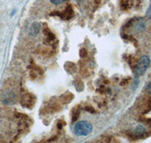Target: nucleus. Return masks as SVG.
Wrapping results in <instances>:
<instances>
[{
	"label": "nucleus",
	"instance_id": "nucleus-1",
	"mask_svg": "<svg viewBox=\"0 0 151 143\" xmlns=\"http://www.w3.org/2000/svg\"><path fill=\"white\" fill-rule=\"evenodd\" d=\"M74 133L78 136H87L92 131V125L86 121H79L74 126Z\"/></svg>",
	"mask_w": 151,
	"mask_h": 143
},
{
	"label": "nucleus",
	"instance_id": "nucleus-2",
	"mask_svg": "<svg viewBox=\"0 0 151 143\" xmlns=\"http://www.w3.org/2000/svg\"><path fill=\"white\" fill-rule=\"evenodd\" d=\"M150 64V60L147 56H142L139 59L136 66V73L138 75H142L145 73Z\"/></svg>",
	"mask_w": 151,
	"mask_h": 143
},
{
	"label": "nucleus",
	"instance_id": "nucleus-3",
	"mask_svg": "<svg viewBox=\"0 0 151 143\" xmlns=\"http://www.w3.org/2000/svg\"><path fill=\"white\" fill-rule=\"evenodd\" d=\"M58 15L61 17L62 19H64V20H70L74 16V12L72 7L68 6L64 11L60 13V14H58Z\"/></svg>",
	"mask_w": 151,
	"mask_h": 143
},
{
	"label": "nucleus",
	"instance_id": "nucleus-4",
	"mask_svg": "<svg viewBox=\"0 0 151 143\" xmlns=\"http://www.w3.org/2000/svg\"><path fill=\"white\" fill-rule=\"evenodd\" d=\"M21 104L27 108L32 107V106H33V97L29 94H26L23 97V101H21Z\"/></svg>",
	"mask_w": 151,
	"mask_h": 143
},
{
	"label": "nucleus",
	"instance_id": "nucleus-5",
	"mask_svg": "<svg viewBox=\"0 0 151 143\" xmlns=\"http://www.w3.org/2000/svg\"><path fill=\"white\" fill-rule=\"evenodd\" d=\"M146 133V128L143 125H138L135 127L134 130V135L137 138H141L144 136V135Z\"/></svg>",
	"mask_w": 151,
	"mask_h": 143
},
{
	"label": "nucleus",
	"instance_id": "nucleus-6",
	"mask_svg": "<svg viewBox=\"0 0 151 143\" xmlns=\"http://www.w3.org/2000/svg\"><path fill=\"white\" fill-rule=\"evenodd\" d=\"M73 94H71V93H66L65 94L60 97V100L64 104H67L68 102L72 101V99H73Z\"/></svg>",
	"mask_w": 151,
	"mask_h": 143
},
{
	"label": "nucleus",
	"instance_id": "nucleus-7",
	"mask_svg": "<svg viewBox=\"0 0 151 143\" xmlns=\"http://www.w3.org/2000/svg\"><path fill=\"white\" fill-rule=\"evenodd\" d=\"M74 110L73 111V118H72V121L73 122H75L76 120L78 119L79 118V115L80 114V112H81V108L79 106H77L75 109H73Z\"/></svg>",
	"mask_w": 151,
	"mask_h": 143
},
{
	"label": "nucleus",
	"instance_id": "nucleus-8",
	"mask_svg": "<svg viewBox=\"0 0 151 143\" xmlns=\"http://www.w3.org/2000/svg\"><path fill=\"white\" fill-rule=\"evenodd\" d=\"M40 24H37V23L33 24L30 28V35H32V36H36V34H38V32L40 31Z\"/></svg>",
	"mask_w": 151,
	"mask_h": 143
},
{
	"label": "nucleus",
	"instance_id": "nucleus-9",
	"mask_svg": "<svg viewBox=\"0 0 151 143\" xmlns=\"http://www.w3.org/2000/svg\"><path fill=\"white\" fill-rule=\"evenodd\" d=\"M87 54H88V52L87 51H86V48H82V49L80 50V51H79V55H80L81 57L85 58L86 56H87Z\"/></svg>",
	"mask_w": 151,
	"mask_h": 143
},
{
	"label": "nucleus",
	"instance_id": "nucleus-10",
	"mask_svg": "<svg viewBox=\"0 0 151 143\" xmlns=\"http://www.w3.org/2000/svg\"><path fill=\"white\" fill-rule=\"evenodd\" d=\"M146 91L151 95V81H150L146 85Z\"/></svg>",
	"mask_w": 151,
	"mask_h": 143
},
{
	"label": "nucleus",
	"instance_id": "nucleus-11",
	"mask_svg": "<svg viewBox=\"0 0 151 143\" xmlns=\"http://www.w3.org/2000/svg\"><path fill=\"white\" fill-rule=\"evenodd\" d=\"M86 110L87 112H91V113L95 112V110H94V108L91 107V106H87V107H86Z\"/></svg>",
	"mask_w": 151,
	"mask_h": 143
},
{
	"label": "nucleus",
	"instance_id": "nucleus-12",
	"mask_svg": "<svg viewBox=\"0 0 151 143\" xmlns=\"http://www.w3.org/2000/svg\"><path fill=\"white\" fill-rule=\"evenodd\" d=\"M52 3L55 4V5H58V4L62 3V2H64L65 0H50Z\"/></svg>",
	"mask_w": 151,
	"mask_h": 143
},
{
	"label": "nucleus",
	"instance_id": "nucleus-13",
	"mask_svg": "<svg viewBox=\"0 0 151 143\" xmlns=\"http://www.w3.org/2000/svg\"><path fill=\"white\" fill-rule=\"evenodd\" d=\"M147 16H148V17H149V18H150L151 19V8L150 9H149V10H148V11H147Z\"/></svg>",
	"mask_w": 151,
	"mask_h": 143
},
{
	"label": "nucleus",
	"instance_id": "nucleus-14",
	"mask_svg": "<svg viewBox=\"0 0 151 143\" xmlns=\"http://www.w3.org/2000/svg\"><path fill=\"white\" fill-rule=\"evenodd\" d=\"M76 1H77V2H82V1H84V0H76Z\"/></svg>",
	"mask_w": 151,
	"mask_h": 143
}]
</instances>
